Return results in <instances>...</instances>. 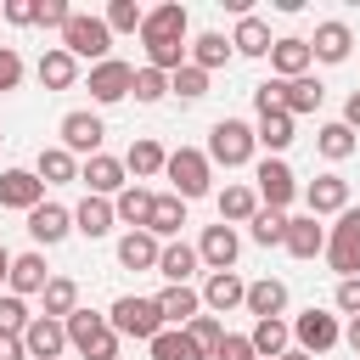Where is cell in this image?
Segmentation results:
<instances>
[{
	"label": "cell",
	"mask_w": 360,
	"mask_h": 360,
	"mask_svg": "<svg viewBox=\"0 0 360 360\" xmlns=\"http://www.w3.org/2000/svg\"><path fill=\"white\" fill-rule=\"evenodd\" d=\"M180 225H186V202H180L174 191H158V197H152V214H146V231H152L158 242H174Z\"/></svg>",
	"instance_id": "obj_27"
},
{
	"label": "cell",
	"mask_w": 360,
	"mask_h": 360,
	"mask_svg": "<svg viewBox=\"0 0 360 360\" xmlns=\"http://www.w3.org/2000/svg\"><path fill=\"white\" fill-rule=\"evenodd\" d=\"M253 107H259V118L281 112V79H264V84H253Z\"/></svg>",
	"instance_id": "obj_52"
},
{
	"label": "cell",
	"mask_w": 360,
	"mask_h": 360,
	"mask_svg": "<svg viewBox=\"0 0 360 360\" xmlns=\"http://www.w3.org/2000/svg\"><path fill=\"white\" fill-rule=\"evenodd\" d=\"M276 360H315V354H304V349H287V354H276Z\"/></svg>",
	"instance_id": "obj_59"
},
{
	"label": "cell",
	"mask_w": 360,
	"mask_h": 360,
	"mask_svg": "<svg viewBox=\"0 0 360 360\" xmlns=\"http://www.w3.org/2000/svg\"><path fill=\"white\" fill-rule=\"evenodd\" d=\"M163 174L174 180V197H180V202H197V197L214 191V163H208V152H197V146H174L169 163H163Z\"/></svg>",
	"instance_id": "obj_1"
},
{
	"label": "cell",
	"mask_w": 360,
	"mask_h": 360,
	"mask_svg": "<svg viewBox=\"0 0 360 360\" xmlns=\"http://www.w3.org/2000/svg\"><path fill=\"white\" fill-rule=\"evenodd\" d=\"M45 202V186L34 169H0V208H17V214H34Z\"/></svg>",
	"instance_id": "obj_12"
},
{
	"label": "cell",
	"mask_w": 360,
	"mask_h": 360,
	"mask_svg": "<svg viewBox=\"0 0 360 360\" xmlns=\"http://www.w3.org/2000/svg\"><path fill=\"white\" fill-rule=\"evenodd\" d=\"M152 304H158L163 326H191V321L202 315V292H197V287H163Z\"/></svg>",
	"instance_id": "obj_22"
},
{
	"label": "cell",
	"mask_w": 360,
	"mask_h": 360,
	"mask_svg": "<svg viewBox=\"0 0 360 360\" xmlns=\"http://www.w3.org/2000/svg\"><path fill=\"white\" fill-rule=\"evenodd\" d=\"M259 214V191L253 186H225L219 191V225H248Z\"/></svg>",
	"instance_id": "obj_39"
},
{
	"label": "cell",
	"mask_w": 360,
	"mask_h": 360,
	"mask_svg": "<svg viewBox=\"0 0 360 360\" xmlns=\"http://www.w3.org/2000/svg\"><path fill=\"white\" fill-rule=\"evenodd\" d=\"M242 298H248V281L236 270H214L202 281V309L208 315H231V309H242Z\"/></svg>",
	"instance_id": "obj_15"
},
{
	"label": "cell",
	"mask_w": 360,
	"mask_h": 360,
	"mask_svg": "<svg viewBox=\"0 0 360 360\" xmlns=\"http://www.w3.org/2000/svg\"><path fill=\"white\" fill-rule=\"evenodd\" d=\"M45 281H51V270H45V253H11V276H6V287H11L17 298H28V292H45Z\"/></svg>",
	"instance_id": "obj_28"
},
{
	"label": "cell",
	"mask_w": 360,
	"mask_h": 360,
	"mask_svg": "<svg viewBox=\"0 0 360 360\" xmlns=\"http://www.w3.org/2000/svg\"><path fill=\"white\" fill-rule=\"evenodd\" d=\"M22 73H28V68H22V56H17L11 45H0V96H6V90H17V84H22Z\"/></svg>",
	"instance_id": "obj_51"
},
{
	"label": "cell",
	"mask_w": 360,
	"mask_h": 360,
	"mask_svg": "<svg viewBox=\"0 0 360 360\" xmlns=\"http://www.w3.org/2000/svg\"><path fill=\"white\" fill-rule=\"evenodd\" d=\"M321 101H326V84H321V79H309V73H304V79H281V112H287V118H304V112H315Z\"/></svg>",
	"instance_id": "obj_25"
},
{
	"label": "cell",
	"mask_w": 360,
	"mask_h": 360,
	"mask_svg": "<svg viewBox=\"0 0 360 360\" xmlns=\"http://www.w3.org/2000/svg\"><path fill=\"white\" fill-rule=\"evenodd\" d=\"M197 264H202V259H197V248H191V242H180V236L158 248V276H163L169 287H191Z\"/></svg>",
	"instance_id": "obj_18"
},
{
	"label": "cell",
	"mask_w": 360,
	"mask_h": 360,
	"mask_svg": "<svg viewBox=\"0 0 360 360\" xmlns=\"http://www.w3.org/2000/svg\"><path fill=\"white\" fill-rule=\"evenodd\" d=\"M129 84H135V68L118 62V56H107V62L90 68V101H101V107H118L129 96Z\"/></svg>",
	"instance_id": "obj_10"
},
{
	"label": "cell",
	"mask_w": 360,
	"mask_h": 360,
	"mask_svg": "<svg viewBox=\"0 0 360 360\" xmlns=\"http://www.w3.org/2000/svg\"><path fill=\"white\" fill-rule=\"evenodd\" d=\"M253 141H259V146H264L270 158H281V152L292 146V118H287V112H270V118H259Z\"/></svg>",
	"instance_id": "obj_41"
},
{
	"label": "cell",
	"mask_w": 360,
	"mask_h": 360,
	"mask_svg": "<svg viewBox=\"0 0 360 360\" xmlns=\"http://www.w3.org/2000/svg\"><path fill=\"white\" fill-rule=\"evenodd\" d=\"M11 276V253H6V242H0V281Z\"/></svg>",
	"instance_id": "obj_58"
},
{
	"label": "cell",
	"mask_w": 360,
	"mask_h": 360,
	"mask_svg": "<svg viewBox=\"0 0 360 360\" xmlns=\"http://www.w3.org/2000/svg\"><path fill=\"white\" fill-rule=\"evenodd\" d=\"M62 326H68V349H79L84 360H118V332L107 326V315H96V309H73Z\"/></svg>",
	"instance_id": "obj_2"
},
{
	"label": "cell",
	"mask_w": 360,
	"mask_h": 360,
	"mask_svg": "<svg viewBox=\"0 0 360 360\" xmlns=\"http://www.w3.org/2000/svg\"><path fill=\"white\" fill-rule=\"evenodd\" d=\"M34 11H39V0H0V17H6L11 28H28Z\"/></svg>",
	"instance_id": "obj_53"
},
{
	"label": "cell",
	"mask_w": 360,
	"mask_h": 360,
	"mask_svg": "<svg viewBox=\"0 0 360 360\" xmlns=\"http://www.w3.org/2000/svg\"><path fill=\"white\" fill-rule=\"evenodd\" d=\"M292 326V349H304V354H326V349H338L343 343V326H338V315H326V309H304V315H292L287 321Z\"/></svg>",
	"instance_id": "obj_7"
},
{
	"label": "cell",
	"mask_w": 360,
	"mask_h": 360,
	"mask_svg": "<svg viewBox=\"0 0 360 360\" xmlns=\"http://www.w3.org/2000/svg\"><path fill=\"white\" fill-rule=\"evenodd\" d=\"M68 17H73L68 0H39V11H34V22H39V28H56V34L68 28Z\"/></svg>",
	"instance_id": "obj_50"
},
{
	"label": "cell",
	"mask_w": 360,
	"mask_h": 360,
	"mask_svg": "<svg viewBox=\"0 0 360 360\" xmlns=\"http://www.w3.org/2000/svg\"><path fill=\"white\" fill-rule=\"evenodd\" d=\"M231 56H236V51H231V39H225V34H214V28H208V34H197V39L186 45V62H191V68H202V73L225 68Z\"/></svg>",
	"instance_id": "obj_33"
},
{
	"label": "cell",
	"mask_w": 360,
	"mask_h": 360,
	"mask_svg": "<svg viewBox=\"0 0 360 360\" xmlns=\"http://www.w3.org/2000/svg\"><path fill=\"white\" fill-rule=\"evenodd\" d=\"M79 180L90 186V197H118V191L129 186V174H124V158H107V152L84 158V163H79Z\"/></svg>",
	"instance_id": "obj_13"
},
{
	"label": "cell",
	"mask_w": 360,
	"mask_h": 360,
	"mask_svg": "<svg viewBox=\"0 0 360 360\" xmlns=\"http://www.w3.org/2000/svg\"><path fill=\"white\" fill-rule=\"evenodd\" d=\"M141 17H146L141 0H107V11H101L107 34H141Z\"/></svg>",
	"instance_id": "obj_42"
},
{
	"label": "cell",
	"mask_w": 360,
	"mask_h": 360,
	"mask_svg": "<svg viewBox=\"0 0 360 360\" xmlns=\"http://www.w3.org/2000/svg\"><path fill=\"white\" fill-rule=\"evenodd\" d=\"M354 146H360V141H354V129H349L343 118H338V124H321V129H315V152H321L326 163H343V158H354Z\"/></svg>",
	"instance_id": "obj_38"
},
{
	"label": "cell",
	"mask_w": 360,
	"mask_h": 360,
	"mask_svg": "<svg viewBox=\"0 0 360 360\" xmlns=\"http://www.w3.org/2000/svg\"><path fill=\"white\" fill-rule=\"evenodd\" d=\"M62 51L73 56V62H107V51H112V34H107V22L96 17V11H73L68 17V28H62Z\"/></svg>",
	"instance_id": "obj_3"
},
{
	"label": "cell",
	"mask_w": 360,
	"mask_h": 360,
	"mask_svg": "<svg viewBox=\"0 0 360 360\" xmlns=\"http://www.w3.org/2000/svg\"><path fill=\"white\" fill-rule=\"evenodd\" d=\"M270 45H276V39H270V22H264V17H253V11L236 17V34H231V51H236V56H270Z\"/></svg>",
	"instance_id": "obj_32"
},
{
	"label": "cell",
	"mask_w": 360,
	"mask_h": 360,
	"mask_svg": "<svg viewBox=\"0 0 360 360\" xmlns=\"http://www.w3.org/2000/svg\"><path fill=\"white\" fill-rule=\"evenodd\" d=\"M343 124H349V129H360V90L343 101Z\"/></svg>",
	"instance_id": "obj_56"
},
{
	"label": "cell",
	"mask_w": 360,
	"mask_h": 360,
	"mask_svg": "<svg viewBox=\"0 0 360 360\" xmlns=\"http://www.w3.org/2000/svg\"><path fill=\"white\" fill-rule=\"evenodd\" d=\"M343 343L360 354V315H349V326H343Z\"/></svg>",
	"instance_id": "obj_57"
},
{
	"label": "cell",
	"mask_w": 360,
	"mask_h": 360,
	"mask_svg": "<svg viewBox=\"0 0 360 360\" xmlns=\"http://www.w3.org/2000/svg\"><path fill=\"white\" fill-rule=\"evenodd\" d=\"M28 321H34V315H28V304H22L17 292H0V332H6V338H22V332H28Z\"/></svg>",
	"instance_id": "obj_48"
},
{
	"label": "cell",
	"mask_w": 360,
	"mask_h": 360,
	"mask_svg": "<svg viewBox=\"0 0 360 360\" xmlns=\"http://www.w3.org/2000/svg\"><path fill=\"white\" fill-rule=\"evenodd\" d=\"M158 248H163V242H158L152 231H124V236H118V264H124V270H158Z\"/></svg>",
	"instance_id": "obj_31"
},
{
	"label": "cell",
	"mask_w": 360,
	"mask_h": 360,
	"mask_svg": "<svg viewBox=\"0 0 360 360\" xmlns=\"http://www.w3.org/2000/svg\"><path fill=\"white\" fill-rule=\"evenodd\" d=\"M169 90H174V96H180V101H202V96H208V73H202V68H191V62H186V68H180V73H169Z\"/></svg>",
	"instance_id": "obj_47"
},
{
	"label": "cell",
	"mask_w": 360,
	"mask_h": 360,
	"mask_svg": "<svg viewBox=\"0 0 360 360\" xmlns=\"http://www.w3.org/2000/svg\"><path fill=\"white\" fill-rule=\"evenodd\" d=\"M248 236H253L259 248H281V236H287V214H276V208H259V214L248 219Z\"/></svg>",
	"instance_id": "obj_43"
},
{
	"label": "cell",
	"mask_w": 360,
	"mask_h": 360,
	"mask_svg": "<svg viewBox=\"0 0 360 360\" xmlns=\"http://www.w3.org/2000/svg\"><path fill=\"white\" fill-rule=\"evenodd\" d=\"M28 236H34L39 248H56L62 236H73V208H62V202H39V208L28 214Z\"/></svg>",
	"instance_id": "obj_17"
},
{
	"label": "cell",
	"mask_w": 360,
	"mask_h": 360,
	"mask_svg": "<svg viewBox=\"0 0 360 360\" xmlns=\"http://www.w3.org/2000/svg\"><path fill=\"white\" fill-rule=\"evenodd\" d=\"M73 309H79V281H73V276H51V281H45V292H39V315L68 321Z\"/></svg>",
	"instance_id": "obj_35"
},
{
	"label": "cell",
	"mask_w": 360,
	"mask_h": 360,
	"mask_svg": "<svg viewBox=\"0 0 360 360\" xmlns=\"http://www.w3.org/2000/svg\"><path fill=\"white\" fill-rule=\"evenodd\" d=\"M236 253H242L236 225H208V231L197 236V259L208 264V276H214V270H236Z\"/></svg>",
	"instance_id": "obj_11"
},
{
	"label": "cell",
	"mask_w": 360,
	"mask_h": 360,
	"mask_svg": "<svg viewBox=\"0 0 360 360\" xmlns=\"http://www.w3.org/2000/svg\"><path fill=\"white\" fill-rule=\"evenodd\" d=\"M34 73H39V84H45V90H73V84H79V62H73L62 45L39 51V68H34Z\"/></svg>",
	"instance_id": "obj_29"
},
{
	"label": "cell",
	"mask_w": 360,
	"mask_h": 360,
	"mask_svg": "<svg viewBox=\"0 0 360 360\" xmlns=\"http://www.w3.org/2000/svg\"><path fill=\"white\" fill-rule=\"evenodd\" d=\"M163 163H169V152H163L152 135L129 141V152H124V174H135V186H141V180H152V174H163Z\"/></svg>",
	"instance_id": "obj_30"
},
{
	"label": "cell",
	"mask_w": 360,
	"mask_h": 360,
	"mask_svg": "<svg viewBox=\"0 0 360 360\" xmlns=\"http://www.w3.org/2000/svg\"><path fill=\"white\" fill-rule=\"evenodd\" d=\"M186 6L180 0H163V6H152L146 17H141V45H152V39H186Z\"/></svg>",
	"instance_id": "obj_16"
},
{
	"label": "cell",
	"mask_w": 360,
	"mask_h": 360,
	"mask_svg": "<svg viewBox=\"0 0 360 360\" xmlns=\"http://www.w3.org/2000/svg\"><path fill=\"white\" fill-rule=\"evenodd\" d=\"M186 338H191V343H197V354H202V360H208V354H214V349H219V338H225V321H219V315H208V309H202V315H197V321H191V326H186Z\"/></svg>",
	"instance_id": "obj_46"
},
{
	"label": "cell",
	"mask_w": 360,
	"mask_h": 360,
	"mask_svg": "<svg viewBox=\"0 0 360 360\" xmlns=\"http://www.w3.org/2000/svg\"><path fill=\"white\" fill-rule=\"evenodd\" d=\"M326 264L338 270V281L360 276V208H354V202H349V208L338 214V225L326 231Z\"/></svg>",
	"instance_id": "obj_6"
},
{
	"label": "cell",
	"mask_w": 360,
	"mask_h": 360,
	"mask_svg": "<svg viewBox=\"0 0 360 360\" xmlns=\"http://www.w3.org/2000/svg\"><path fill=\"white\" fill-rule=\"evenodd\" d=\"M129 96H135L141 107H158V101L169 96V73H158V68H135V84H129Z\"/></svg>",
	"instance_id": "obj_45"
},
{
	"label": "cell",
	"mask_w": 360,
	"mask_h": 360,
	"mask_svg": "<svg viewBox=\"0 0 360 360\" xmlns=\"http://www.w3.org/2000/svg\"><path fill=\"white\" fill-rule=\"evenodd\" d=\"M22 349H28V360H56L68 349V326L51 321V315H34L28 332H22Z\"/></svg>",
	"instance_id": "obj_20"
},
{
	"label": "cell",
	"mask_w": 360,
	"mask_h": 360,
	"mask_svg": "<svg viewBox=\"0 0 360 360\" xmlns=\"http://www.w3.org/2000/svg\"><path fill=\"white\" fill-rule=\"evenodd\" d=\"M242 309H248L253 321H276V315H287V281H276V276H259V281H248V298H242Z\"/></svg>",
	"instance_id": "obj_19"
},
{
	"label": "cell",
	"mask_w": 360,
	"mask_h": 360,
	"mask_svg": "<svg viewBox=\"0 0 360 360\" xmlns=\"http://www.w3.org/2000/svg\"><path fill=\"white\" fill-rule=\"evenodd\" d=\"M0 360H28V349H22V338H6V332H0Z\"/></svg>",
	"instance_id": "obj_55"
},
{
	"label": "cell",
	"mask_w": 360,
	"mask_h": 360,
	"mask_svg": "<svg viewBox=\"0 0 360 360\" xmlns=\"http://www.w3.org/2000/svg\"><path fill=\"white\" fill-rule=\"evenodd\" d=\"M107 326H112L118 338H141V343H152V338L163 332V315H158V304H152V298H141V292H124V298H112V309H107Z\"/></svg>",
	"instance_id": "obj_5"
},
{
	"label": "cell",
	"mask_w": 360,
	"mask_h": 360,
	"mask_svg": "<svg viewBox=\"0 0 360 360\" xmlns=\"http://www.w3.org/2000/svg\"><path fill=\"white\" fill-rule=\"evenodd\" d=\"M208 360H259V354H253L248 332H225V338H219V349H214Z\"/></svg>",
	"instance_id": "obj_49"
},
{
	"label": "cell",
	"mask_w": 360,
	"mask_h": 360,
	"mask_svg": "<svg viewBox=\"0 0 360 360\" xmlns=\"http://www.w3.org/2000/svg\"><path fill=\"white\" fill-rule=\"evenodd\" d=\"M304 202H309L315 219H321V214H343V208H349V180H343V174H315L309 191H304Z\"/></svg>",
	"instance_id": "obj_24"
},
{
	"label": "cell",
	"mask_w": 360,
	"mask_h": 360,
	"mask_svg": "<svg viewBox=\"0 0 360 360\" xmlns=\"http://www.w3.org/2000/svg\"><path fill=\"white\" fill-rule=\"evenodd\" d=\"M343 315H360V276H349V281H338V298H332Z\"/></svg>",
	"instance_id": "obj_54"
},
{
	"label": "cell",
	"mask_w": 360,
	"mask_h": 360,
	"mask_svg": "<svg viewBox=\"0 0 360 360\" xmlns=\"http://www.w3.org/2000/svg\"><path fill=\"white\" fill-rule=\"evenodd\" d=\"M248 343H253V354H259V360H276V354H287V349H292V326H287L281 315H276V321H253Z\"/></svg>",
	"instance_id": "obj_36"
},
{
	"label": "cell",
	"mask_w": 360,
	"mask_h": 360,
	"mask_svg": "<svg viewBox=\"0 0 360 360\" xmlns=\"http://www.w3.org/2000/svg\"><path fill=\"white\" fill-rule=\"evenodd\" d=\"M56 129H62V152H73V158H79V152H84V158H96V152H101V135H107V124H101L90 107L62 112V124H56Z\"/></svg>",
	"instance_id": "obj_9"
},
{
	"label": "cell",
	"mask_w": 360,
	"mask_h": 360,
	"mask_svg": "<svg viewBox=\"0 0 360 360\" xmlns=\"http://www.w3.org/2000/svg\"><path fill=\"white\" fill-rule=\"evenodd\" d=\"M349 51H354V28H349V22H338V17H332V22H321V28H315V39H309V56H315V62H332V68H338V62H349Z\"/></svg>",
	"instance_id": "obj_21"
},
{
	"label": "cell",
	"mask_w": 360,
	"mask_h": 360,
	"mask_svg": "<svg viewBox=\"0 0 360 360\" xmlns=\"http://www.w3.org/2000/svg\"><path fill=\"white\" fill-rule=\"evenodd\" d=\"M112 225H118V214H112V197H84V202L73 208V231H79V236H90V242H101Z\"/></svg>",
	"instance_id": "obj_26"
},
{
	"label": "cell",
	"mask_w": 360,
	"mask_h": 360,
	"mask_svg": "<svg viewBox=\"0 0 360 360\" xmlns=\"http://www.w3.org/2000/svg\"><path fill=\"white\" fill-rule=\"evenodd\" d=\"M281 248H287L292 259H315V253H326V225H321L315 214H287Z\"/></svg>",
	"instance_id": "obj_14"
},
{
	"label": "cell",
	"mask_w": 360,
	"mask_h": 360,
	"mask_svg": "<svg viewBox=\"0 0 360 360\" xmlns=\"http://www.w3.org/2000/svg\"><path fill=\"white\" fill-rule=\"evenodd\" d=\"M253 191H259V208L287 214V202L298 197V180H292V169H287L281 158H264V163L253 169Z\"/></svg>",
	"instance_id": "obj_8"
},
{
	"label": "cell",
	"mask_w": 360,
	"mask_h": 360,
	"mask_svg": "<svg viewBox=\"0 0 360 360\" xmlns=\"http://www.w3.org/2000/svg\"><path fill=\"white\" fill-rule=\"evenodd\" d=\"M34 174H39V186H68V180H79V158L62 152V146H39Z\"/></svg>",
	"instance_id": "obj_34"
},
{
	"label": "cell",
	"mask_w": 360,
	"mask_h": 360,
	"mask_svg": "<svg viewBox=\"0 0 360 360\" xmlns=\"http://www.w3.org/2000/svg\"><path fill=\"white\" fill-rule=\"evenodd\" d=\"M146 349H152V360H202V354H197V343L186 338V326H163Z\"/></svg>",
	"instance_id": "obj_40"
},
{
	"label": "cell",
	"mask_w": 360,
	"mask_h": 360,
	"mask_svg": "<svg viewBox=\"0 0 360 360\" xmlns=\"http://www.w3.org/2000/svg\"><path fill=\"white\" fill-rule=\"evenodd\" d=\"M270 68H276V79H304V73L315 68V56H309V39H298V34L276 39V45H270Z\"/></svg>",
	"instance_id": "obj_23"
},
{
	"label": "cell",
	"mask_w": 360,
	"mask_h": 360,
	"mask_svg": "<svg viewBox=\"0 0 360 360\" xmlns=\"http://www.w3.org/2000/svg\"><path fill=\"white\" fill-rule=\"evenodd\" d=\"M152 197H158V191H146V186H135V180H129V186H124V191L112 197V214H118V219H124L129 231H146V214H152Z\"/></svg>",
	"instance_id": "obj_37"
},
{
	"label": "cell",
	"mask_w": 360,
	"mask_h": 360,
	"mask_svg": "<svg viewBox=\"0 0 360 360\" xmlns=\"http://www.w3.org/2000/svg\"><path fill=\"white\" fill-rule=\"evenodd\" d=\"M253 152H259L253 124H242V118H219V124L208 129V163H219V169H242V163H253Z\"/></svg>",
	"instance_id": "obj_4"
},
{
	"label": "cell",
	"mask_w": 360,
	"mask_h": 360,
	"mask_svg": "<svg viewBox=\"0 0 360 360\" xmlns=\"http://www.w3.org/2000/svg\"><path fill=\"white\" fill-rule=\"evenodd\" d=\"M146 68L180 73V68H186V39H152V45H146Z\"/></svg>",
	"instance_id": "obj_44"
}]
</instances>
